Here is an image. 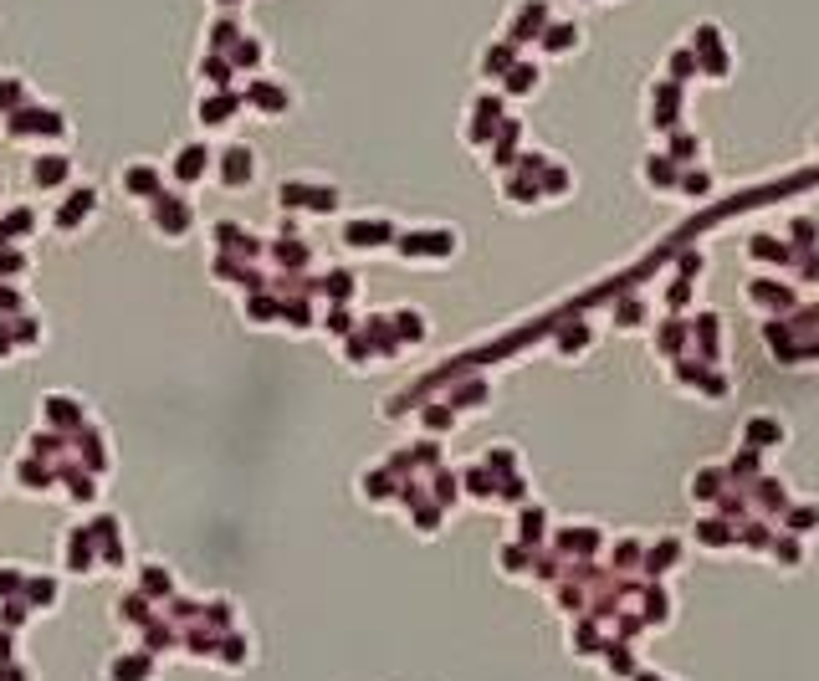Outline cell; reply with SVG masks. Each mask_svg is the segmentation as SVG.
Masks as SVG:
<instances>
[{"instance_id": "8992f818", "label": "cell", "mask_w": 819, "mask_h": 681, "mask_svg": "<svg viewBox=\"0 0 819 681\" xmlns=\"http://www.w3.org/2000/svg\"><path fill=\"white\" fill-rule=\"evenodd\" d=\"M123 190L134 195V200H159L164 195V175H159V164H128L123 169Z\"/></svg>"}, {"instance_id": "5b68a950", "label": "cell", "mask_w": 819, "mask_h": 681, "mask_svg": "<svg viewBox=\"0 0 819 681\" xmlns=\"http://www.w3.org/2000/svg\"><path fill=\"white\" fill-rule=\"evenodd\" d=\"M205 175H215V154H210L205 144H185V149L175 154V180H180V185H200Z\"/></svg>"}, {"instance_id": "3957f363", "label": "cell", "mask_w": 819, "mask_h": 681, "mask_svg": "<svg viewBox=\"0 0 819 681\" xmlns=\"http://www.w3.org/2000/svg\"><path fill=\"white\" fill-rule=\"evenodd\" d=\"M88 216H98V190H88V185H77V190H67V205H57V231H77Z\"/></svg>"}, {"instance_id": "6da1fadb", "label": "cell", "mask_w": 819, "mask_h": 681, "mask_svg": "<svg viewBox=\"0 0 819 681\" xmlns=\"http://www.w3.org/2000/svg\"><path fill=\"white\" fill-rule=\"evenodd\" d=\"M149 226L164 236V241H180V236H190V226H195V205L185 200V195H159L154 205H149Z\"/></svg>"}, {"instance_id": "7c38bea8", "label": "cell", "mask_w": 819, "mask_h": 681, "mask_svg": "<svg viewBox=\"0 0 819 681\" xmlns=\"http://www.w3.org/2000/svg\"><path fill=\"white\" fill-rule=\"evenodd\" d=\"M262 57H267V47H262V41H256L251 31H246V36L236 41V47L226 52V62H231L236 72H241V67H262Z\"/></svg>"}, {"instance_id": "9a60e30c", "label": "cell", "mask_w": 819, "mask_h": 681, "mask_svg": "<svg viewBox=\"0 0 819 681\" xmlns=\"http://www.w3.org/2000/svg\"><path fill=\"white\" fill-rule=\"evenodd\" d=\"M26 251H6L0 246V282H16V277H26Z\"/></svg>"}, {"instance_id": "e0dca14e", "label": "cell", "mask_w": 819, "mask_h": 681, "mask_svg": "<svg viewBox=\"0 0 819 681\" xmlns=\"http://www.w3.org/2000/svg\"><path fill=\"white\" fill-rule=\"evenodd\" d=\"M215 6H226V11H236V6H241V0H215Z\"/></svg>"}, {"instance_id": "8fae6325", "label": "cell", "mask_w": 819, "mask_h": 681, "mask_svg": "<svg viewBox=\"0 0 819 681\" xmlns=\"http://www.w3.org/2000/svg\"><path fill=\"white\" fill-rule=\"evenodd\" d=\"M41 420L47 425H82V405L72 395H47V405H41Z\"/></svg>"}, {"instance_id": "277c9868", "label": "cell", "mask_w": 819, "mask_h": 681, "mask_svg": "<svg viewBox=\"0 0 819 681\" xmlns=\"http://www.w3.org/2000/svg\"><path fill=\"white\" fill-rule=\"evenodd\" d=\"M246 103H251L256 113H267V118H282L287 103H292V93L282 88V82H272V77H256L251 88H246Z\"/></svg>"}, {"instance_id": "5bb4252c", "label": "cell", "mask_w": 819, "mask_h": 681, "mask_svg": "<svg viewBox=\"0 0 819 681\" xmlns=\"http://www.w3.org/2000/svg\"><path fill=\"white\" fill-rule=\"evenodd\" d=\"M21 108H26V82L0 77V113H21Z\"/></svg>"}, {"instance_id": "30bf717a", "label": "cell", "mask_w": 819, "mask_h": 681, "mask_svg": "<svg viewBox=\"0 0 819 681\" xmlns=\"http://www.w3.org/2000/svg\"><path fill=\"white\" fill-rule=\"evenodd\" d=\"M195 72H200V82H210V88H215V93H231V72H236V67H231L226 57H215V52H205V57L195 62Z\"/></svg>"}, {"instance_id": "9c48e42d", "label": "cell", "mask_w": 819, "mask_h": 681, "mask_svg": "<svg viewBox=\"0 0 819 681\" xmlns=\"http://www.w3.org/2000/svg\"><path fill=\"white\" fill-rule=\"evenodd\" d=\"M241 36H246V31H241V26H236L231 16H215V21H210V36H205V52L226 57V52L236 47V41H241Z\"/></svg>"}, {"instance_id": "7a4b0ae2", "label": "cell", "mask_w": 819, "mask_h": 681, "mask_svg": "<svg viewBox=\"0 0 819 681\" xmlns=\"http://www.w3.org/2000/svg\"><path fill=\"white\" fill-rule=\"evenodd\" d=\"M256 180V149L246 144H231L215 154V185H226V190H246Z\"/></svg>"}, {"instance_id": "52a82bcc", "label": "cell", "mask_w": 819, "mask_h": 681, "mask_svg": "<svg viewBox=\"0 0 819 681\" xmlns=\"http://www.w3.org/2000/svg\"><path fill=\"white\" fill-rule=\"evenodd\" d=\"M67 180H72V159L67 154H36L31 159V185L36 190H57Z\"/></svg>"}, {"instance_id": "4fadbf2b", "label": "cell", "mask_w": 819, "mask_h": 681, "mask_svg": "<svg viewBox=\"0 0 819 681\" xmlns=\"http://www.w3.org/2000/svg\"><path fill=\"white\" fill-rule=\"evenodd\" d=\"M149 661L144 656H118L113 666H108V681H149Z\"/></svg>"}, {"instance_id": "ba28073f", "label": "cell", "mask_w": 819, "mask_h": 681, "mask_svg": "<svg viewBox=\"0 0 819 681\" xmlns=\"http://www.w3.org/2000/svg\"><path fill=\"white\" fill-rule=\"evenodd\" d=\"M236 108H241V98L236 93H205L200 98V129H226V123L236 118Z\"/></svg>"}, {"instance_id": "2e32d148", "label": "cell", "mask_w": 819, "mask_h": 681, "mask_svg": "<svg viewBox=\"0 0 819 681\" xmlns=\"http://www.w3.org/2000/svg\"><path fill=\"white\" fill-rule=\"evenodd\" d=\"M21 303V297H16V287H6V282H0V308H6V318H11V308Z\"/></svg>"}]
</instances>
